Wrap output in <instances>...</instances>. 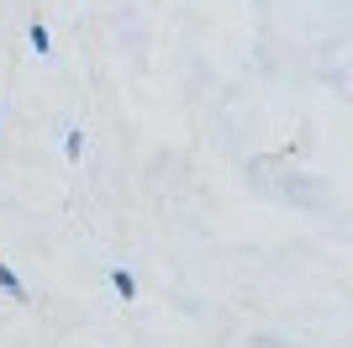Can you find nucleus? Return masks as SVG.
<instances>
[{
    "instance_id": "f257e3e1",
    "label": "nucleus",
    "mask_w": 353,
    "mask_h": 348,
    "mask_svg": "<svg viewBox=\"0 0 353 348\" xmlns=\"http://www.w3.org/2000/svg\"><path fill=\"white\" fill-rule=\"evenodd\" d=\"M0 290H6V296H16V301H27V285L16 280V269H11V264H0Z\"/></svg>"
},
{
    "instance_id": "f03ea898",
    "label": "nucleus",
    "mask_w": 353,
    "mask_h": 348,
    "mask_svg": "<svg viewBox=\"0 0 353 348\" xmlns=\"http://www.w3.org/2000/svg\"><path fill=\"white\" fill-rule=\"evenodd\" d=\"M111 285H117V296H121V301H132V296H137V280L127 275V269H111Z\"/></svg>"
},
{
    "instance_id": "7ed1b4c3",
    "label": "nucleus",
    "mask_w": 353,
    "mask_h": 348,
    "mask_svg": "<svg viewBox=\"0 0 353 348\" xmlns=\"http://www.w3.org/2000/svg\"><path fill=\"white\" fill-rule=\"evenodd\" d=\"M63 153H69L74 164L85 159V132H79V127H69V137H63Z\"/></svg>"
},
{
    "instance_id": "20e7f679",
    "label": "nucleus",
    "mask_w": 353,
    "mask_h": 348,
    "mask_svg": "<svg viewBox=\"0 0 353 348\" xmlns=\"http://www.w3.org/2000/svg\"><path fill=\"white\" fill-rule=\"evenodd\" d=\"M27 43H32V53H48V48H53V37H48V27H43V21H32Z\"/></svg>"
}]
</instances>
